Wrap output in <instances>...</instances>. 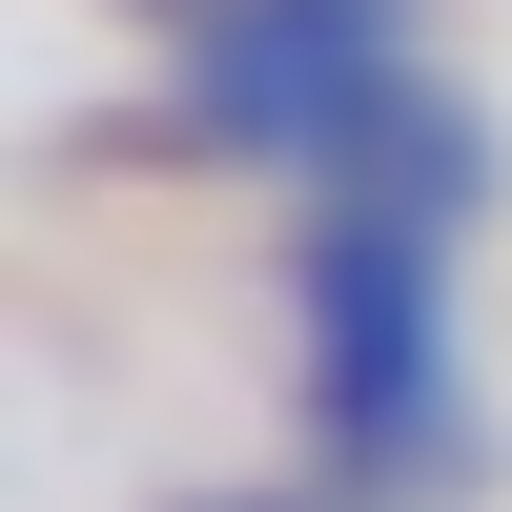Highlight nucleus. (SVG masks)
<instances>
[{
    "label": "nucleus",
    "instance_id": "obj_1",
    "mask_svg": "<svg viewBox=\"0 0 512 512\" xmlns=\"http://www.w3.org/2000/svg\"><path fill=\"white\" fill-rule=\"evenodd\" d=\"M472 226H492V103L431 62L287 226V410L328 512H431L472 472Z\"/></svg>",
    "mask_w": 512,
    "mask_h": 512
},
{
    "label": "nucleus",
    "instance_id": "obj_2",
    "mask_svg": "<svg viewBox=\"0 0 512 512\" xmlns=\"http://www.w3.org/2000/svg\"><path fill=\"white\" fill-rule=\"evenodd\" d=\"M410 82H431V0H226L205 41H164V144L246 185H328Z\"/></svg>",
    "mask_w": 512,
    "mask_h": 512
},
{
    "label": "nucleus",
    "instance_id": "obj_3",
    "mask_svg": "<svg viewBox=\"0 0 512 512\" xmlns=\"http://www.w3.org/2000/svg\"><path fill=\"white\" fill-rule=\"evenodd\" d=\"M103 21H144V41H205V21H226V0H103Z\"/></svg>",
    "mask_w": 512,
    "mask_h": 512
},
{
    "label": "nucleus",
    "instance_id": "obj_4",
    "mask_svg": "<svg viewBox=\"0 0 512 512\" xmlns=\"http://www.w3.org/2000/svg\"><path fill=\"white\" fill-rule=\"evenodd\" d=\"M185 512H328V492H185Z\"/></svg>",
    "mask_w": 512,
    "mask_h": 512
}]
</instances>
